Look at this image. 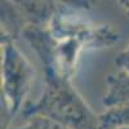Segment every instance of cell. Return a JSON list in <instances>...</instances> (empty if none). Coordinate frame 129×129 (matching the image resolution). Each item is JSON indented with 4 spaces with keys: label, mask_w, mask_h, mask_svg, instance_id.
Segmentation results:
<instances>
[{
    "label": "cell",
    "mask_w": 129,
    "mask_h": 129,
    "mask_svg": "<svg viewBox=\"0 0 129 129\" xmlns=\"http://www.w3.org/2000/svg\"><path fill=\"white\" fill-rule=\"evenodd\" d=\"M27 115H44L69 129H100V117L72 88L69 80L56 72H47L45 88Z\"/></svg>",
    "instance_id": "cell-1"
},
{
    "label": "cell",
    "mask_w": 129,
    "mask_h": 129,
    "mask_svg": "<svg viewBox=\"0 0 129 129\" xmlns=\"http://www.w3.org/2000/svg\"><path fill=\"white\" fill-rule=\"evenodd\" d=\"M34 69L14 43L2 40V98L7 114L12 117L21 109L34 81Z\"/></svg>",
    "instance_id": "cell-2"
},
{
    "label": "cell",
    "mask_w": 129,
    "mask_h": 129,
    "mask_svg": "<svg viewBox=\"0 0 129 129\" xmlns=\"http://www.w3.org/2000/svg\"><path fill=\"white\" fill-rule=\"evenodd\" d=\"M106 84L107 89L102 100L106 109L129 103V74L120 70L110 74L107 76Z\"/></svg>",
    "instance_id": "cell-3"
},
{
    "label": "cell",
    "mask_w": 129,
    "mask_h": 129,
    "mask_svg": "<svg viewBox=\"0 0 129 129\" xmlns=\"http://www.w3.org/2000/svg\"><path fill=\"white\" fill-rule=\"evenodd\" d=\"M100 117V129L129 128V103L106 109Z\"/></svg>",
    "instance_id": "cell-4"
},
{
    "label": "cell",
    "mask_w": 129,
    "mask_h": 129,
    "mask_svg": "<svg viewBox=\"0 0 129 129\" xmlns=\"http://www.w3.org/2000/svg\"><path fill=\"white\" fill-rule=\"evenodd\" d=\"M7 129H69V128L44 115H27L23 123L9 126Z\"/></svg>",
    "instance_id": "cell-5"
},
{
    "label": "cell",
    "mask_w": 129,
    "mask_h": 129,
    "mask_svg": "<svg viewBox=\"0 0 129 129\" xmlns=\"http://www.w3.org/2000/svg\"><path fill=\"white\" fill-rule=\"evenodd\" d=\"M115 63L117 64V67H119L120 71L129 74V44L125 49H123L119 53V56L115 59Z\"/></svg>",
    "instance_id": "cell-6"
},
{
    "label": "cell",
    "mask_w": 129,
    "mask_h": 129,
    "mask_svg": "<svg viewBox=\"0 0 129 129\" xmlns=\"http://www.w3.org/2000/svg\"><path fill=\"white\" fill-rule=\"evenodd\" d=\"M121 129H129V128H121Z\"/></svg>",
    "instance_id": "cell-7"
}]
</instances>
